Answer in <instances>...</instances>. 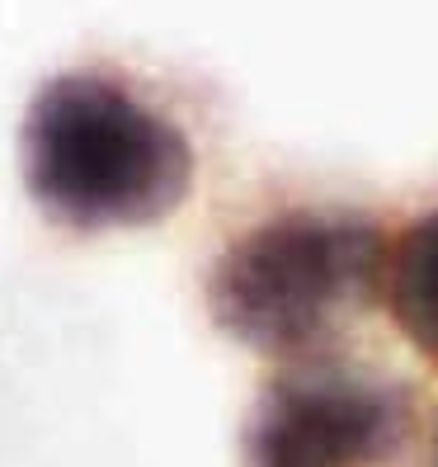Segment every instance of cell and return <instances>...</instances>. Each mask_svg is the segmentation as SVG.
Here are the masks:
<instances>
[{
	"label": "cell",
	"mask_w": 438,
	"mask_h": 467,
	"mask_svg": "<svg viewBox=\"0 0 438 467\" xmlns=\"http://www.w3.org/2000/svg\"><path fill=\"white\" fill-rule=\"evenodd\" d=\"M433 467H438V430H433Z\"/></svg>",
	"instance_id": "cell-5"
},
{
	"label": "cell",
	"mask_w": 438,
	"mask_h": 467,
	"mask_svg": "<svg viewBox=\"0 0 438 467\" xmlns=\"http://www.w3.org/2000/svg\"><path fill=\"white\" fill-rule=\"evenodd\" d=\"M410 425L415 397L401 378L316 349L264 382L240 449L245 467H387Z\"/></svg>",
	"instance_id": "cell-3"
},
{
	"label": "cell",
	"mask_w": 438,
	"mask_h": 467,
	"mask_svg": "<svg viewBox=\"0 0 438 467\" xmlns=\"http://www.w3.org/2000/svg\"><path fill=\"white\" fill-rule=\"evenodd\" d=\"M29 199L57 227H156L194 189L188 132L114 71H62L34 95L19 132Z\"/></svg>",
	"instance_id": "cell-1"
},
{
	"label": "cell",
	"mask_w": 438,
	"mask_h": 467,
	"mask_svg": "<svg viewBox=\"0 0 438 467\" xmlns=\"http://www.w3.org/2000/svg\"><path fill=\"white\" fill-rule=\"evenodd\" d=\"M387 251V232L363 208H283L222 245L208 269V312L269 359L316 354L377 302Z\"/></svg>",
	"instance_id": "cell-2"
},
{
	"label": "cell",
	"mask_w": 438,
	"mask_h": 467,
	"mask_svg": "<svg viewBox=\"0 0 438 467\" xmlns=\"http://www.w3.org/2000/svg\"><path fill=\"white\" fill-rule=\"evenodd\" d=\"M382 297L401 336L429 364H438V208L415 217L392 241L387 269H382Z\"/></svg>",
	"instance_id": "cell-4"
}]
</instances>
